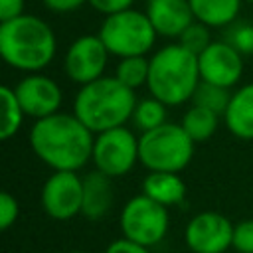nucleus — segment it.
I'll return each instance as SVG.
<instances>
[{"label": "nucleus", "instance_id": "f257e3e1", "mask_svg": "<svg viewBox=\"0 0 253 253\" xmlns=\"http://www.w3.org/2000/svg\"><path fill=\"white\" fill-rule=\"evenodd\" d=\"M95 132H91L73 113H53L38 119L30 130L34 154L51 170L77 172L93 156Z\"/></svg>", "mask_w": 253, "mask_h": 253}, {"label": "nucleus", "instance_id": "f03ea898", "mask_svg": "<svg viewBox=\"0 0 253 253\" xmlns=\"http://www.w3.org/2000/svg\"><path fill=\"white\" fill-rule=\"evenodd\" d=\"M136 105L134 89L113 77H99L81 85L73 99V115L95 134L125 126Z\"/></svg>", "mask_w": 253, "mask_h": 253}, {"label": "nucleus", "instance_id": "7ed1b4c3", "mask_svg": "<svg viewBox=\"0 0 253 253\" xmlns=\"http://www.w3.org/2000/svg\"><path fill=\"white\" fill-rule=\"evenodd\" d=\"M55 34L38 16L22 14L0 22V53L4 61L20 71L38 73L55 57Z\"/></svg>", "mask_w": 253, "mask_h": 253}, {"label": "nucleus", "instance_id": "20e7f679", "mask_svg": "<svg viewBox=\"0 0 253 253\" xmlns=\"http://www.w3.org/2000/svg\"><path fill=\"white\" fill-rule=\"evenodd\" d=\"M200 81L198 55L182 47L178 42L160 47L150 57L146 81L148 93L168 107L190 101Z\"/></svg>", "mask_w": 253, "mask_h": 253}, {"label": "nucleus", "instance_id": "39448f33", "mask_svg": "<svg viewBox=\"0 0 253 253\" xmlns=\"http://www.w3.org/2000/svg\"><path fill=\"white\" fill-rule=\"evenodd\" d=\"M194 140L182 125L164 123L138 136V162L148 172H182L194 156Z\"/></svg>", "mask_w": 253, "mask_h": 253}, {"label": "nucleus", "instance_id": "423d86ee", "mask_svg": "<svg viewBox=\"0 0 253 253\" xmlns=\"http://www.w3.org/2000/svg\"><path fill=\"white\" fill-rule=\"evenodd\" d=\"M156 30L150 24L146 12H138L134 8L105 16L99 38L111 55L130 57V55H146L156 42Z\"/></svg>", "mask_w": 253, "mask_h": 253}, {"label": "nucleus", "instance_id": "0eeeda50", "mask_svg": "<svg viewBox=\"0 0 253 253\" xmlns=\"http://www.w3.org/2000/svg\"><path fill=\"white\" fill-rule=\"evenodd\" d=\"M168 225H170L168 208L150 200L144 194L132 196L123 206L119 215V227L123 237L144 247L158 245L166 237Z\"/></svg>", "mask_w": 253, "mask_h": 253}, {"label": "nucleus", "instance_id": "6e6552de", "mask_svg": "<svg viewBox=\"0 0 253 253\" xmlns=\"http://www.w3.org/2000/svg\"><path fill=\"white\" fill-rule=\"evenodd\" d=\"M95 170L119 178L134 168L138 162V138L126 126H117L95 134L93 156Z\"/></svg>", "mask_w": 253, "mask_h": 253}, {"label": "nucleus", "instance_id": "1a4fd4ad", "mask_svg": "<svg viewBox=\"0 0 253 253\" xmlns=\"http://www.w3.org/2000/svg\"><path fill=\"white\" fill-rule=\"evenodd\" d=\"M40 204L51 219H73L83 206V178L71 170H53L42 186Z\"/></svg>", "mask_w": 253, "mask_h": 253}, {"label": "nucleus", "instance_id": "9d476101", "mask_svg": "<svg viewBox=\"0 0 253 253\" xmlns=\"http://www.w3.org/2000/svg\"><path fill=\"white\" fill-rule=\"evenodd\" d=\"M233 225L219 211H200L186 223L184 243L192 253H225L231 249Z\"/></svg>", "mask_w": 253, "mask_h": 253}, {"label": "nucleus", "instance_id": "9b49d317", "mask_svg": "<svg viewBox=\"0 0 253 253\" xmlns=\"http://www.w3.org/2000/svg\"><path fill=\"white\" fill-rule=\"evenodd\" d=\"M109 55L111 53L105 47L99 34L81 36V38L73 40L65 51V59H63L65 75L79 87L87 85V83L103 77Z\"/></svg>", "mask_w": 253, "mask_h": 253}, {"label": "nucleus", "instance_id": "f8f14e48", "mask_svg": "<svg viewBox=\"0 0 253 253\" xmlns=\"http://www.w3.org/2000/svg\"><path fill=\"white\" fill-rule=\"evenodd\" d=\"M198 65L202 81L231 89L241 79L243 55L229 42H211L198 55Z\"/></svg>", "mask_w": 253, "mask_h": 253}, {"label": "nucleus", "instance_id": "ddd939ff", "mask_svg": "<svg viewBox=\"0 0 253 253\" xmlns=\"http://www.w3.org/2000/svg\"><path fill=\"white\" fill-rule=\"evenodd\" d=\"M14 91L26 117H32L38 121L53 113H59L63 95L59 85L47 75L30 73L14 87Z\"/></svg>", "mask_w": 253, "mask_h": 253}, {"label": "nucleus", "instance_id": "4468645a", "mask_svg": "<svg viewBox=\"0 0 253 253\" xmlns=\"http://www.w3.org/2000/svg\"><path fill=\"white\" fill-rule=\"evenodd\" d=\"M146 16L158 36L176 40L196 20L188 0H148Z\"/></svg>", "mask_w": 253, "mask_h": 253}, {"label": "nucleus", "instance_id": "2eb2a0df", "mask_svg": "<svg viewBox=\"0 0 253 253\" xmlns=\"http://www.w3.org/2000/svg\"><path fill=\"white\" fill-rule=\"evenodd\" d=\"M115 192H113V178L93 170L83 176V206H81V215L99 221L103 219L109 210L113 208Z\"/></svg>", "mask_w": 253, "mask_h": 253}, {"label": "nucleus", "instance_id": "dca6fc26", "mask_svg": "<svg viewBox=\"0 0 253 253\" xmlns=\"http://www.w3.org/2000/svg\"><path fill=\"white\" fill-rule=\"evenodd\" d=\"M223 123L233 136L253 140V83H247L231 93Z\"/></svg>", "mask_w": 253, "mask_h": 253}, {"label": "nucleus", "instance_id": "f3484780", "mask_svg": "<svg viewBox=\"0 0 253 253\" xmlns=\"http://www.w3.org/2000/svg\"><path fill=\"white\" fill-rule=\"evenodd\" d=\"M142 194L170 208L184 202L186 184L180 178V172H148L142 180Z\"/></svg>", "mask_w": 253, "mask_h": 253}, {"label": "nucleus", "instance_id": "a211bd4d", "mask_svg": "<svg viewBox=\"0 0 253 253\" xmlns=\"http://www.w3.org/2000/svg\"><path fill=\"white\" fill-rule=\"evenodd\" d=\"M194 18L210 28H221L235 22L243 0H188Z\"/></svg>", "mask_w": 253, "mask_h": 253}, {"label": "nucleus", "instance_id": "6ab92c4d", "mask_svg": "<svg viewBox=\"0 0 253 253\" xmlns=\"http://www.w3.org/2000/svg\"><path fill=\"white\" fill-rule=\"evenodd\" d=\"M180 125L194 142H206L217 130L219 115L206 109V107H200V105L192 103V107L182 115Z\"/></svg>", "mask_w": 253, "mask_h": 253}, {"label": "nucleus", "instance_id": "aec40b11", "mask_svg": "<svg viewBox=\"0 0 253 253\" xmlns=\"http://www.w3.org/2000/svg\"><path fill=\"white\" fill-rule=\"evenodd\" d=\"M0 101H2V125H0V138L2 140H8L12 138L20 126H22V121L26 117L18 97H16V91L12 87H0Z\"/></svg>", "mask_w": 253, "mask_h": 253}, {"label": "nucleus", "instance_id": "412c9836", "mask_svg": "<svg viewBox=\"0 0 253 253\" xmlns=\"http://www.w3.org/2000/svg\"><path fill=\"white\" fill-rule=\"evenodd\" d=\"M166 107L168 105H164L162 101H158L156 97L150 95L142 101H136L130 121L140 132L152 130L166 123Z\"/></svg>", "mask_w": 253, "mask_h": 253}, {"label": "nucleus", "instance_id": "4be33fe9", "mask_svg": "<svg viewBox=\"0 0 253 253\" xmlns=\"http://www.w3.org/2000/svg\"><path fill=\"white\" fill-rule=\"evenodd\" d=\"M231 93L233 91L227 89V87L208 83V81H200L194 95H192V103L200 105V107H206V109L217 113L219 117H223L225 111H227V105L231 101Z\"/></svg>", "mask_w": 253, "mask_h": 253}, {"label": "nucleus", "instance_id": "5701e85b", "mask_svg": "<svg viewBox=\"0 0 253 253\" xmlns=\"http://www.w3.org/2000/svg\"><path fill=\"white\" fill-rule=\"evenodd\" d=\"M148 69H150V59L146 55H130V57H121L119 65L115 69V77L125 83L130 89H138L146 85L148 81Z\"/></svg>", "mask_w": 253, "mask_h": 253}, {"label": "nucleus", "instance_id": "b1692460", "mask_svg": "<svg viewBox=\"0 0 253 253\" xmlns=\"http://www.w3.org/2000/svg\"><path fill=\"white\" fill-rule=\"evenodd\" d=\"M178 43L182 47H186L188 51H192L194 55H200L210 43H211V36H210V26L194 20L178 38Z\"/></svg>", "mask_w": 253, "mask_h": 253}, {"label": "nucleus", "instance_id": "393cba45", "mask_svg": "<svg viewBox=\"0 0 253 253\" xmlns=\"http://www.w3.org/2000/svg\"><path fill=\"white\" fill-rule=\"evenodd\" d=\"M227 42H229L241 55H251V53H253V24H247V22H237V24H233Z\"/></svg>", "mask_w": 253, "mask_h": 253}, {"label": "nucleus", "instance_id": "a878e982", "mask_svg": "<svg viewBox=\"0 0 253 253\" xmlns=\"http://www.w3.org/2000/svg\"><path fill=\"white\" fill-rule=\"evenodd\" d=\"M231 249L237 253H253V219H241L233 225Z\"/></svg>", "mask_w": 253, "mask_h": 253}, {"label": "nucleus", "instance_id": "bb28decb", "mask_svg": "<svg viewBox=\"0 0 253 253\" xmlns=\"http://www.w3.org/2000/svg\"><path fill=\"white\" fill-rule=\"evenodd\" d=\"M20 215V204L10 192L0 194V229L8 231Z\"/></svg>", "mask_w": 253, "mask_h": 253}, {"label": "nucleus", "instance_id": "cd10ccee", "mask_svg": "<svg viewBox=\"0 0 253 253\" xmlns=\"http://www.w3.org/2000/svg\"><path fill=\"white\" fill-rule=\"evenodd\" d=\"M132 2L134 0H87V4L91 8H95L97 12H101L105 16H111V14L128 10V8H132Z\"/></svg>", "mask_w": 253, "mask_h": 253}, {"label": "nucleus", "instance_id": "c85d7f7f", "mask_svg": "<svg viewBox=\"0 0 253 253\" xmlns=\"http://www.w3.org/2000/svg\"><path fill=\"white\" fill-rule=\"evenodd\" d=\"M103 253H150V247H144V245H138L126 237H119L115 241H111Z\"/></svg>", "mask_w": 253, "mask_h": 253}, {"label": "nucleus", "instance_id": "c756f323", "mask_svg": "<svg viewBox=\"0 0 253 253\" xmlns=\"http://www.w3.org/2000/svg\"><path fill=\"white\" fill-rule=\"evenodd\" d=\"M24 14V0H0V22L14 20Z\"/></svg>", "mask_w": 253, "mask_h": 253}, {"label": "nucleus", "instance_id": "7c9ffc66", "mask_svg": "<svg viewBox=\"0 0 253 253\" xmlns=\"http://www.w3.org/2000/svg\"><path fill=\"white\" fill-rule=\"evenodd\" d=\"M87 0H42V4L51 10V12H59V14H65V12H73L77 10L79 6H83Z\"/></svg>", "mask_w": 253, "mask_h": 253}, {"label": "nucleus", "instance_id": "2f4dec72", "mask_svg": "<svg viewBox=\"0 0 253 253\" xmlns=\"http://www.w3.org/2000/svg\"><path fill=\"white\" fill-rule=\"evenodd\" d=\"M67 253H85V251H67Z\"/></svg>", "mask_w": 253, "mask_h": 253}, {"label": "nucleus", "instance_id": "473e14b6", "mask_svg": "<svg viewBox=\"0 0 253 253\" xmlns=\"http://www.w3.org/2000/svg\"><path fill=\"white\" fill-rule=\"evenodd\" d=\"M245 2H251V4H253V0H245Z\"/></svg>", "mask_w": 253, "mask_h": 253}]
</instances>
